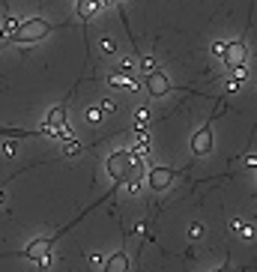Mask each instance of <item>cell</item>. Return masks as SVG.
Segmentation results:
<instances>
[{"label":"cell","mask_w":257,"mask_h":272,"mask_svg":"<svg viewBox=\"0 0 257 272\" xmlns=\"http://www.w3.org/2000/svg\"><path fill=\"white\" fill-rule=\"evenodd\" d=\"M219 272H233V269H230V266H222V269H219Z\"/></svg>","instance_id":"29"},{"label":"cell","mask_w":257,"mask_h":272,"mask_svg":"<svg viewBox=\"0 0 257 272\" xmlns=\"http://www.w3.org/2000/svg\"><path fill=\"white\" fill-rule=\"evenodd\" d=\"M48 30H51V24L45 21V18H27V21H21L18 24L15 36H12V42H39L42 36H48Z\"/></svg>","instance_id":"2"},{"label":"cell","mask_w":257,"mask_h":272,"mask_svg":"<svg viewBox=\"0 0 257 272\" xmlns=\"http://www.w3.org/2000/svg\"><path fill=\"white\" fill-rule=\"evenodd\" d=\"M0 204H3V188H0Z\"/></svg>","instance_id":"31"},{"label":"cell","mask_w":257,"mask_h":272,"mask_svg":"<svg viewBox=\"0 0 257 272\" xmlns=\"http://www.w3.org/2000/svg\"><path fill=\"white\" fill-rule=\"evenodd\" d=\"M204 237V224H191V239H201Z\"/></svg>","instance_id":"25"},{"label":"cell","mask_w":257,"mask_h":272,"mask_svg":"<svg viewBox=\"0 0 257 272\" xmlns=\"http://www.w3.org/2000/svg\"><path fill=\"white\" fill-rule=\"evenodd\" d=\"M245 57H248V48H245V42L242 39H233V42H227V48H224V63L233 69V66H245Z\"/></svg>","instance_id":"3"},{"label":"cell","mask_w":257,"mask_h":272,"mask_svg":"<svg viewBox=\"0 0 257 272\" xmlns=\"http://www.w3.org/2000/svg\"><path fill=\"white\" fill-rule=\"evenodd\" d=\"M63 123H66V108H63V105H54L51 111H48V117H45V126L57 129V126H63Z\"/></svg>","instance_id":"10"},{"label":"cell","mask_w":257,"mask_h":272,"mask_svg":"<svg viewBox=\"0 0 257 272\" xmlns=\"http://www.w3.org/2000/svg\"><path fill=\"white\" fill-rule=\"evenodd\" d=\"M141 191V183H126V195H137Z\"/></svg>","instance_id":"27"},{"label":"cell","mask_w":257,"mask_h":272,"mask_svg":"<svg viewBox=\"0 0 257 272\" xmlns=\"http://www.w3.org/2000/svg\"><path fill=\"white\" fill-rule=\"evenodd\" d=\"M105 168L111 173V180L120 183V186H126V183H141V186H144V170H147V165H141L137 159H132L129 150L111 153L108 162H105Z\"/></svg>","instance_id":"1"},{"label":"cell","mask_w":257,"mask_h":272,"mask_svg":"<svg viewBox=\"0 0 257 272\" xmlns=\"http://www.w3.org/2000/svg\"><path fill=\"white\" fill-rule=\"evenodd\" d=\"M3 42H6V39H3V33H0V48H3Z\"/></svg>","instance_id":"30"},{"label":"cell","mask_w":257,"mask_h":272,"mask_svg":"<svg viewBox=\"0 0 257 272\" xmlns=\"http://www.w3.org/2000/svg\"><path fill=\"white\" fill-rule=\"evenodd\" d=\"M132 114H135V132L150 129V108H144V105H141V108H135Z\"/></svg>","instance_id":"11"},{"label":"cell","mask_w":257,"mask_h":272,"mask_svg":"<svg viewBox=\"0 0 257 272\" xmlns=\"http://www.w3.org/2000/svg\"><path fill=\"white\" fill-rule=\"evenodd\" d=\"M99 48H102V54H117V42H114V36H102V39H99Z\"/></svg>","instance_id":"16"},{"label":"cell","mask_w":257,"mask_h":272,"mask_svg":"<svg viewBox=\"0 0 257 272\" xmlns=\"http://www.w3.org/2000/svg\"><path fill=\"white\" fill-rule=\"evenodd\" d=\"M108 84L111 87H123L126 93H137V90H141V84H137L135 75H123V72H114V75L108 78Z\"/></svg>","instance_id":"7"},{"label":"cell","mask_w":257,"mask_h":272,"mask_svg":"<svg viewBox=\"0 0 257 272\" xmlns=\"http://www.w3.org/2000/svg\"><path fill=\"white\" fill-rule=\"evenodd\" d=\"M3 156H6V159H15L18 156V144L15 141H6V144H3Z\"/></svg>","instance_id":"20"},{"label":"cell","mask_w":257,"mask_h":272,"mask_svg":"<svg viewBox=\"0 0 257 272\" xmlns=\"http://www.w3.org/2000/svg\"><path fill=\"white\" fill-rule=\"evenodd\" d=\"M227 230H230V234H236L240 239H251V237H254V227H251V224H245L242 219H230V221H227Z\"/></svg>","instance_id":"9"},{"label":"cell","mask_w":257,"mask_h":272,"mask_svg":"<svg viewBox=\"0 0 257 272\" xmlns=\"http://www.w3.org/2000/svg\"><path fill=\"white\" fill-rule=\"evenodd\" d=\"M240 84H242V81H236V78H227V81H224V90H227V93H236Z\"/></svg>","instance_id":"23"},{"label":"cell","mask_w":257,"mask_h":272,"mask_svg":"<svg viewBox=\"0 0 257 272\" xmlns=\"http://www.w3.org/2000/svg\"><path fill=\"white\" fill-rule=\"evenodd\" d=\"M147 90H150V96H155V99H162L165 93H171V81H168V75H162V72H150V75H147Z\"/></svg>","instance_id":"6"},{"label":"cell","mask_w":257,"mask_h":272,"mask_svg":"<svg viewBox=\"0 0 257 272\" xmlns=\"http://www.w3.org/2000/svg\"><path fill=\"white\" fill-rule=\"evenodd\" d=\"M137 72H144V75H150V72H155V57H144L141 63H137Z\"/></svg>","instance_id":"17"},{"label":"cell","mask_w":257,"mask_h":272,"mask_svg":"<svg viewBox=\"0 0 257 272\" xmlns=\"http://www.w3.org/2000/svg\"><path fill=\"white\" fill-rule=\"evenodd\" d=\"M54 138H57V141H75V129L69 126V120L63 123V126H57V129H54Z\"/></svg>","instance_id":"14"},{"label":"cell","mask_w":257,"mask_h":272,"mask_svg":"<svg viewBox=\"0 0 257 272\" xmlns=\"http://www.w3.org/2000/svg\"><path fill=\"white\" fill-rule=\"evenodd\" d=\"M173 173L171 168H150V173H147V183H150V188L153 191H165V188H171L173 183Z\"/></svg>","instance_id":"4"},{"label":"cell","mask_w":257,"mask_h":272,"mask_svg":"<svg viewBox=\"0 0 257 272\" xmlns=\"http://www.w3.org/2000/svg\"><path fill=\"white\" fill-rule=\"evenodd\" d=\"M99 9V0H78V18H93Z\"/></svg>","instance_id":"12"},{"label":"cell","mask_w":257,"mask_h":272,"mask_svg":"<svg viewBox=\"0 0 257 272\" xmlns=\"http://www.w3.org/2000/svg\"><path fill=\"white\" fill-rule=\"evenodd\" d=\"M15 30H18V18L6 15V18H3V24H0V33H3V39H12V36H15Z\"/></svg>","instance_id":"13"},{"label":"cell","mask_w":257,"mask_h":272,"mask_svg":"<svg viewBox=\"0 0 257 272\" xmlns=\"http://www.w3.org/2000/svg\"><path fill=\"white\" fill-rule=\"evenodd\" d=\"M245 168H248V170H257V156H245Z\"/></svg>","instance_id":"26"},{"label":"cell","mask_w":257,"mask_h":272,"mask_svg":"<svg viewBox=\"0 0 257 272\" xmlns=\"http://www.w3.org/2000/svg\"><path fill=\"white\" fill-rule=\"evenodd\" d=\"M191 153L194 156H209L212 153V129L204 126V129H197L194 138H191Z\"/></svg>","instance_id":"5"},{"label":"cell","mask_w":257,"mask_h":272,"mask_svg":"<svg viewBox=\"0 0 257 272\" xmlns=\"http://www.w3.org/2000/svg\"><path fill=\"white\" fill-rule=\"evenodd\" d=\"M78 153H81L78 141H63V156H78Z\"/></svg>","instance_id":"19"},{"label":"cell","mask_w":257,"mask_h":272,"mask_svg":"<svg viewBox=\"0 0 257 272\" xmlns=\"http://www.w3.org/2000/svg\"><path fill=\"white\" fill-rule=\"evenodd\" d=\"M90 263H96V266H102V263H105V257H102V255H90Z\"/></svg>","instance_id":"28"},{"label":"cell","mask_w":257,"mask_h":272,"mask_svg":"<svg viewBox=\"0 0 257 272\" xmlns=\"http://www.w3.org/2000/svg\"><path fill=\"white\" fill-rule=\"evenodd\" d=\"M102 272H129V257H126V251H117V255L108 257Z\"/></svg>","instance_id":"8"},{"label":"cell","mask_w":257,"mask_h":272,"mask_svg":"<svg viewBox=\"0 0 257 272\" xmlns=\"http://www.w3.org/2000/svg\"><path fill=\"white\" fill-rule=\"evenodd\" d=\"M102 111H99V108H87L84 111V120H87V126H99V123H102Z\"/></svg>","instance_id":"15"},{"label":"cell","mask_w":257,"mask_h":272,"mask_svg":"<svg viewBox=\"0 0 257 272\" xmlns=\"http://www.w3.org/2000/svg\"><path fill=\"white\" fill-rule=\"evenodd\" d=\"M233 78L236 81H245L248 78V66H233Z\"/></svg>","instance_id":"22"},{"label":"cell","mask_w":257,"mask_h":272,"mask_svg":"<svg viewBox=\"0 0 257 272\" xmlns=\"http://www.w3.org/2000/svg\"><path fill=\"white\" fill-rule=\"evenodd\" d=\"M117 72H123V75H135V60H132V57H123Z\"/></svg>","instance_id":"18"},{"label":"cell","mask_w":257,"mask_h":272,"mask_svg":"<svg viewBox=\"0 0 257 272\" xmlns=\"http://www.w3.org/2000/svg\"><path fill=\"white\" fill-rule=\"evenodd\" d=\"M99 111H102V114H117V102H114V99H102Z\"/></svg>","instance_id":"21"},{"label":"cell","mask_w":257,"mask_h":272,"mask_svg":"<svg viewBox=\"0 0 257 272\" xmlns=\"http://www.w3.org/2000/svg\"><path fill=\"white\" fill-rule=\"evenodd\" d=\"M224 48H227V42H222V39L212 42V54H215V57H224Z\"/></svg>","instance_id":"24"}]
</instances>
